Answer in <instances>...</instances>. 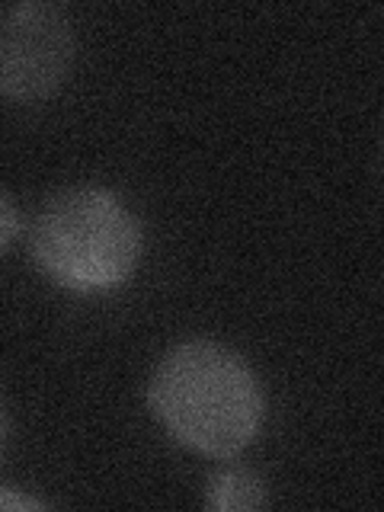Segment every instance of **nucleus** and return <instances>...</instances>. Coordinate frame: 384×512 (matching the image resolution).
Wrapping results in <instances>:
<instances>
[{
    "mask_svg": "<svg viewBox=\"0 0 384 512\" xmlns=\"http://www.w3.org/2000/svg\"><path fill=\"white\" fill-rule=\"evenodd\" d=\"M205 506L212 512H244L266 506V484L260 474L240 464H224L205 484Z\"/></svg>",
    "mask_w": 384,
    "mask_h": 512,
    "instance_id": "20e7f679",
    "label": "nucleus"
},
{
    "mask_svg": "<svg viewBox=\"0 0 384 512\" xmlns=\"http://www.w3.org/2000/svg\"><path fill=\"white\" fill-rule=\"evenodd\" d=\"M4 506L13 509V506H39V503H36V500H16V496H13L10 490H4Z\"/></svg>",
    "mask_w": 384,
    "mask_h": 512,
    "instance_id": "423d86ee",
    "label": "nucleus"
},
{
    "mask_svg": "<svg viewBox=\"0 0 384 512\" xmlns=\"http://www.w3.org/2000/svg\"><path fill=\"white\" fill-rule=\"evenodd\" d=\"M74 26L58 4L23 0L0 23V90L16 103L52 96L74 64Z\"/></svg>",
    "mask_w": 384,
    "mask_h": 512,
    "instance_id": "7ed1b4c3",
    "label": "nucleus"
},
{
    "mask_svg": "<svg viewBox=\"0 0 384 512\" xmlns=\"http://www.w3.org/2000/svg\"><path fill=\"white\" fill-rule=\"evenodd\" d=\"M148 407L189 452L234 458L260 436L266 397L240 352L215 340H183L154 365Z\"/></svg>",
    "mask_w": 384,
    "mask_h": 512,
    "instance_id": "f257e3e1",
    "label": "nucleus"
},
{
    "mask_svg": "<svg viewBox=\"0 0 384 512\" xmlns=\"http://www.w3.org/2000/svg\"><path fill=\"white\" fill-rule=\"evenodd\" d=\"M16 231H20V218H16V205L10 199V192H4L0 196V247L10 250Z\"/></svg>",
    "mask_w": 384,
    "mask_h": 512,
    "instance_id": "39448f33",
    "label": "nucleus"
},
{
    "mask_svg": "<svg viewBox=\"0 0 384 512\" xmlns=\"http://www.w3.org/2000/svg\"><path fill=\"white\" fill-rule=\"evenodd\" d=\"M29 250L42 276L68 292H116L141 260V224L116 192L71 186L42 202Z\"/></svg>",
    "mask_w": 384,
    "mask_h": 512,
    "instance_id": "f03ea898",
    "label": "nucleus"
}]
</instances>
